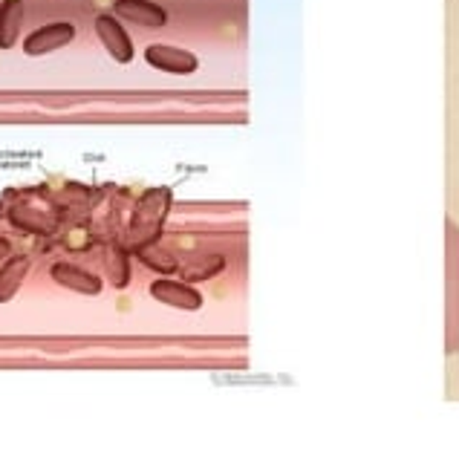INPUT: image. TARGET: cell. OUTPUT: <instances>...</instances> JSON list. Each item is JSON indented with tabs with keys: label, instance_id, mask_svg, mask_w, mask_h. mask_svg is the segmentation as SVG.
<instances>
[{
	"label": "cell",
	"instance_id": "1",
	"mask_svg": "<svg viewBox=\"0 0 459 459\" xmlns=\"http://www.w3.org/2000/svg\"><path fill=\"white\" fill-rule=\"evenodd\" d=\"M168 200H170V194L162 188V191H151L145 200L139 203L136 220H134V231H130V240H134V246L145 248V243L156 238L160 222L168 214Z\"/></svg>",
	"mask_w": 459,
	"mask_h": 459
},
{
	"label": "cell",
	"instance_id": "2",
	"mask_svg": "<svg viewBox=\"0 0 459 459\" xmlns=\"http://www.w3.org/2000/svg\"><path fill=\"white\" fill-rule=\"evenodd\" d=\"M145 58L151 67L162 70V73H174V75H191L196 67H200V61H196L194 52L170 47V44H151L145 49Z\"/></svg>",
	"mask_w": 459,
	"mask_h": 459
},
{
	"label": "cell",
	"instance_id": "3",
	"mask_svg": "<svg viewBox=\"0 0 459 459\" xmlns=\"http://www.w3.org/2000/svg\"><path fill=\"white\" fill-rule=\"evenodd\" d=\"M73 35H75V26L67 23V21L47 23V26H41V30H35L30 38H26L23 52H26V56H44V52L67 47L73 41Z\"/></svg>",
	"mask_w": 459,
	"mask_h": 459
},
{
	"label": "cell",
	"instance_id": "4",
	"mask_svg": "<svg viewBox=\"0 0 459 459\" xmlns=\"http://www.w3.org/2000/svg\"><path fill=\"white\" fill-rule=\"evenodd\" d=\"M96 35H99V41L108 47V52L119 64L134 61V41H130V35L125 32V26L116 21L113 15H99L96 18Z\"/></svg>",
	"mask_w": 459,
	"mask_h": 459
},
{
	"label": "cell",
	"instance_id": "5",
	"mask_svg": "<svg viewBox=\"0 0 459 459\" xmlns=\"http://www.w3.org/2000/svg\"><path fill=\"white\" fill-rule=\"evenodd\" d=\"M151 295L168 307H177V309H200L203 307V295L179 281H156L151 286Z\"/></svg>",
	"mask_w": 459,
	"mask_h": 459
},
{
	"label": "cell",
	"instance_id": "6",
	"mask_svg": "<svg viewBox=\"0 0 459 459\" xmlns=\"http://www.w3.org/2000/svg\"><path fill=\"white\" fill-rule=\"evenodd\" d=\"M116 15L139 26H165L168 15L151 0H116Z\"/></svg>",
	"mask_w": 459,
	"mask_h": 459
},
{
	"label": "cell",
	"instance_id": "7",
	"mask_svg": "<svg viewBox=\"0 0 459 459\" xmlns=\"http://www.w3.org/2000/svg\"><path fill=\"white\" fill-rule=\"evenodd\" d=\"M52 278H56V283L67 286V290H73V292H82V295H99L101 292V281L93 278L90 272L73 266V264H56L52 266Z\"/></svg>",
	"mask_w": 459,
	"mask_h": 459
},
{
	"label": "cell",
	"instance_id": "8",
	"mask_svg": "<svg viewBox=\"0 0 459 459\" xmlns=\"http://www.w3.org/2000/svg\"><path fill=\"white\" fill-rule=\"evenodd\" d=\"M21 18H23L21 0H4V6H0V49L15 47L21 32Z\"/></svg>",
	"mask_w": 459,
	"mask_h": 459
},
{
	"label": "cell",
	"instance_id": "9",
	"mask_svg": "<svg viewBox=\"0 0 459 459\" xmlns=\"http://www.w3.org/2000/svg\"><path fill=\"white\" fill-rule=\"evenodd\" d=\"M26 272H30V257H12L9 264L0 269V304L15 298Z\"/></svg>",
	"mask_w": 459,
	"mask_h": 459
},
{
	"label": "cell",
	"instance_id": "10",
	"mask_svg": "<svg viewBox=\"0 0 459 459\" xmlns=\"http://www.w3.org/2000/svg\"><path fill=\"white\" fill-rule=\"evenodd\" d=\"M142 260H145L148 266L160 269V272H174L177 269V260L170 257L168 252H156V248H142Z\"/></svg>",
	"mask_w": 459,
	"mask_h": 459
},
{
	"label": "cell",
	"instance_id": "11",
	"mask_svg": "<svg viewBox=\"0 0 459 459\" xmlns=\"http://www.w3.org/2000/svg\"><path fill=\"white\" fill-rule=\"evenodd\" d=\"M108 269H110V274H113V283L116 286H125L127 283V278H130V269H127V257L116 248V252H110V257H108Z\"/></svg>",
	"mask_w": 459,
	"mask_h": 459
},
{
	"label": "cell",
	"instance_id": "12",
	"mask_svg": "<svg viewBox=\"0 0 459 459\" xmlns=\"http://www.w3.org/2000/svg\"><path fill=\"white\" fill-rule=\"evenodd\" d=\"M217 269H222V260L220 257H212V264H208V266H188L186 269V278L188 281H205V278H212Z\"/></svg>",
	"mask_w": 459,
	"mask_h": 459
},
{
	"label": "cell",
	"instance_id": "13",
	"mask_svg": "<svg viewBox=\"0 0 459 459\" xmlns=\"http://www.w3.org/2000/svg\"><path fill=\"white\" fill-rule=\"evenodd\" d=\"M9 252H12V246H9V243H6L4 238H0V257H6Z\"/></svg>",
	"mask_w": 459,
	"mask_h": 459
}]
</instances>
